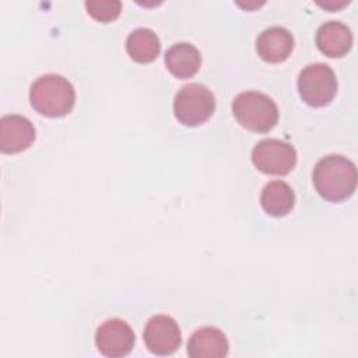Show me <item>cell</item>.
I'll return each mask as SVG.
<instances>
[{"mask_svg": "<svg viewBox=\"0 0 358 358\" xmlns=\"http://www.w3.org/2000/svg\"><path fill=\"white\" fill-rule=\"evenodd\" d=\"M313 185L327 201L340 203L348 199L357 187V168L347 157L330 154L320 158L313 168Z\"/></svg>", "mask_w": 358, "mask_h": 358, "instance_id": "cell-1", "label": "cell"}, {"mask_svg": "<svg viewBox=\"0 0 358 358\" xmlns=\"http://www.w3.org/2000/svg\"><path fill=\"white\" fill-rule=\"evenodd\" d=\"M32 108L46 117H62L71 112L76 103L73 84L59 74H43L29 88Z\"/></svg>", "mask_w": 358, "mask_h": 358, "instance_id": "cell-2", "label": "cell"}, {"mask_svg": "<svg viewBox=\"0 0 358 358\" xmlns=\"http://www.w3.org/2000/svg\"><path fill=\"white\" fill-rule=\"evenodd\" d=\"M232 113L242 127L255 133L271 130L278 120L275 102L260 91L239 92L232 101Z\"/></svg>", "mask_w": 358, "mask_h": 358, "instance_id": "cell-3", "label": "cell"}, {"mask_svg": "<svg viewBox=\"0 0 358 358\" xmlns=\"http://www.w3.org/2000/svg\"><path fill=\"white\" fill-rule=\"evenodd\" d=\"M215 109L214 94L200 83L185 84L175 95L173 113L183 126H199L208 120Z\"/></svg>", "mask_w": 358, "mask_h": 358, "instance_id": "cell-4", "label": "cell"}, {"mask_svg": "<svg viewBox=\"0 0 358 358\" xmlns=\"http://www.w3.org/2000/svg\"><path fill=\"white\" fill-rule=\"evenodd\" d=\"M296 85L302 101L315 108L330 103L337 94L336 74L324 63H312L303 67Z\"/></svg>", "mask_w": 358, "mask_h": 358, "instance_id": "cell-5", "label": "cell"}, {"mask_svg": "<svg viewBox=\"0 0 358 358\" xmlns=\"http://www.w3.org/2000/svg\"><path fill=\"white\" fill-rule=\"evenodd\" d=\"M252 162L263 173L287 175L296 164V151L284 140L264 138L253 147Z\"/></svg>", "mask_w": 358, "mask_h": 358, "instance_id": "cell-6", "label": "cell"}, {"mask_svg": "<svg viewBox=\"0 0 358 358\" xmlns=\"http://www.w3.org/2000/svg\"><path fill=\"white\" fill-rule=\"evenodd\" d=\"M143 338L145 347L155 355H171L182 343V333L176 320L168 315H155L147 322Z\"/></svg>", "mask_w": 358, "mask_h": 358, "instance_id": "cell-7", "label": "cell"}, {"mask_svg": "<svg viewBox=\"0 0 358 358\" xmlns=\"http://www.w3.org/2000/svg\"><path fill=\"white\" fill-rule=\"evenodd\" d=\"M136 343V336L130 324L122 319L105 320L95 333L98 351L110 358H119L130 354Z\"/></svg>", "mask_w": 358, "mask_h": 358, "instance_id": "cell-8", "label": "cell"}, {"mask_svg": "<svg viewBox=\"0 0 358 358\" xmlns=\"http://www.w3.org/2000/svg\"><path fill=\"white\" fill-rule=\"evenodd\" d=\"M35 140V127L21 115H4L0 119V151L17 154L28 148Z\"/></svg>", "mask_w": 358, "mask_h": 358, "instance_id": "cell-9", "label": "cell"}, {"mask_svg": "<svg viewBox=\"0 0 358 358\" xmlns=\"http://www.w3.org/2000/svg\"><path fill=\"white\" fill-rule=\"evenodd\" d=\"M294 49V36L284 27H270L262 31L256 39L257 55L268 63L287 60Z\"/></svg>", "mask_w": 358, "mask_h": 358, "instance_id": "cell-10", "label": "cell"}, {"mask_svg": "<svg viewBox=\"0 0 358 358\" xmlns=\"http://www.w3.org/2000/svg\"><path fill=\"white\" fill-rule=\"evenodd\" d=\"M228 351V338L217 327L197 329L187 343V354L192 358H222Z\"/></svg>", "mask_w": 358, "mask_h": 358, "instance_id": "cell-11", "label": "cell"}, {"mask_svg": "<svg viewBox=\"0 0 358 358\" xmlns=\"http://www.w3.org/2000/svg\"><path fill=\"white\" fill-rule=\"evenodd\" d=\"M319 50L329 57H341L352 46L351 29L341 21H327L316 32Z\"/></svg>", "mask_w": 358, "mask_h": 358, "instance_id": "cell-12", "label": "cell"}, {"mask_svg": "<svg viewBox=\"0 0 358 358\" xmlns=\"http://www.w3.org/2000/svg\"><path fill=\"white\" fill-rule=\"evenodd\" d=\"M200 64V52L192 43H175L165 52V66L178 78L193 77L199 71Z\"/></svg>", "mask_w": 358, "mask_h": 358, "instance_id": "cell-13", "label": "cell"}, {"mask_svg": "<svg viewBox=\"0 0 358 358\" xmlns=\"http://www.w3.org/2000/svg\"><path fill=\"white\" fill-rule=\"evenodd\" d=\"M260 203L267 214L282 217L292 210L295 204V193L287 182L271 180L263 187Z\"/></svg>", "mask_w": 358, "mask_h": 358, "instance_id": "cell-14", "label": "cell"}, {"mask_svg": "<svg viewBox=\"0 0 358 358\" xmlns=\"http://www.w3.org/2000/svg\"><path fill=\"white\" fill-rule=\"evenodd\" d=\"M126 52L137 63H151L161 52V42L150 28H136L126 39Z\"/></svg>", "mask_w": 358, "mask_h": 358, "instance_id": "cell-15", "label": "cell"}, {"mask_svg": "<svg viewBox=\"0 0 358 358\" xmlns=\"http://www.w3.org/2000/svg\"><path fill=\"white\" fill-rule=\"evenodd\" d=\"M85 8L96 21L109 22L120 15L122 3L119 0H87Z\"/></svg>", "mask_w": 358, "mask_h": 358, "instance_id": "cell-16", "label": "cell"}]
</instances>
